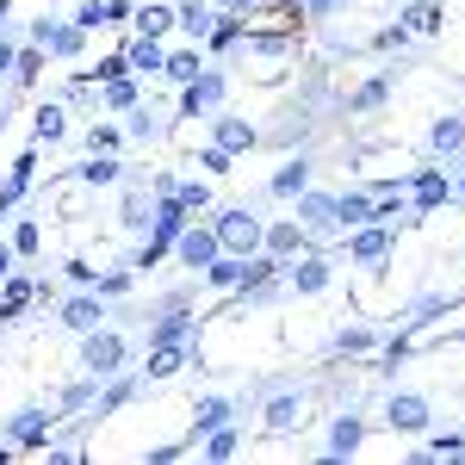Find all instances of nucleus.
Returning <instances> with one entry per match:
<instances>
[{"instance_id": "2eb2a0df", "label": "nucleus", "mask_w": 465, "mask_h": 465, "mask_svg": "<svg viewBox=\"0 0 465 465\" xmlns=\"http://www.w3.org/2000/svg\"><path fill=\"white\" fill-rule=\"evenodd\" d=\"M434 155H460L465 149V118H453V112H447V118H440V124H434Z\"/></svg>"}, {"instance_id": "c756f323", "label": "nucleus", "mask_w": 465, "mask_h": 465, "mask_svg": "<svg viewBox=\"0 0 465 465\" xmlns=\"http://www.w3.org/2000/svg\"><path fill=\"white\" fill-rule=\"evenodd\" d=\"M81 180H87V186H112V180H118V162H112V155H94V162L81 168Z\"/></svg>"}, {"instance_id": "7c9ffc66", "label": "nucleus", "mask_w": 465, "mask_h": 465, "mask_svg": "<svg viewBox=\"0 0 465 465\" xmlns=\"http://www.w3.org/2000/svg\"><path fill=\"white\" fill-rule=\"evenodd\" d=\"M106 106L131 112V106H137V81H124V74H118V81H106Z\"/></svg>"}, {"instance_id": "0eeeda50", "label": "nucleus", "mask_w": 465, "mask_h": 465, "mask_svg": "<svg viewBox=\"0 0 465 465\" xmlns=\"http://www.w3.org/2000/svg\"><path fill=\"white\" fill-rule=\"evenodd\" d=\"M410 193H416V212H434V205L453 199V180L440 174V168H422V174H410Z\"/></svg>"}, {"instance_id": "f03ea898", "label": "nucleus", "mask_w": 465, "mask_h": 465, "mask_svg": "<svg viewBox=\"0 0 465 465\" xmlns=\"http://www.w3.org/2000/svg\"><path fill=\"white\" fill-rule=\"evenodd\" d=\"M217 249L223 254H254L261 249V223L249 212H223L217 217Z\"/></svg>"}, {"instance_id": "4c0bfd02", "label": "nucleus", "mask_w": 465, "mask_h": 465, "mask_svg": "<svg viewBox=\"0 0 465 465\" xmlns=\"http://www.w3.org/2000/svg\"><path fill=\"white\" fill-rule=\"evenodd\" d=\"M440 25V6H416L410 19H403V32H434Z\"/></svg>"}, {"instance_id": "6ab92c4d", "label": "nucleus", "mask_w": 465, "mask_h": 465, "mask_svg": "<svg viewBox=\"0 0 465 465\" xmlns=\"http://www.w3.org/2000/svg\"><path fill=\"white\" fill-rule=\"evenodd\" d=\"M174 19L186 25V37H212V25H217V19L205 13V6H199V0H180V6H174Z\"/></svg>"}, {"instance_id": "37998d69", "label": "nucleus", "mask_w": 465, "mask_h": 465, "mask_svg": "<svg viewBox=\"0 0 465 465\" xmlns=\"http://www.w3.org/2000/svg\"><path fill=\"white\" fill-rule=\"evenodd\" d=\"M223 13H254V0H223Z\"/></svg>"}, {"instance_id": "a18cd8bd", "label": "nucleus", "mask_w": 465, "mask_h": 465, "mask_svg": "<svg viewBox=\"0 0 465 465\" xmlns=\"http://www.w3.org/2000/svg\"><path fill=\"white\" fill-rule=\"evenodd\" d=\"M460 199H465V174H460Z\"/></svg>"}, {"instance_id": "b1692460", "label": "nucleus", "mask_w": 465, "mask_h": 465, "mask_svg": "<svg viewBox=\"0 0 465 465\" xmlns=\"http://www.w3.org/2000/svg\"><path fill=\"white\" fill-rule=\"evenodd\" d=\"M186 329H193V322L180 317V311H168V317L155 322V348H180V341H186Z\"/></svg>"}, {"instance_id": "20e7f679", "label": "nucleus", "mask_w": 465, "mask_h": 465, "mask_svg": "<svg viewBox=\"0 0 465 465\" xmlns=\"http://www.w3.org/2000/svg\"><path fill=\"white\" fill-rule=\"evenodd\" d=\"M174 249H180V261H186V267H199V273H205V267L217 261V230H199V223H186V230L174 236Z\"/></svg>"}, {"instance_id": "39448f33", "label": "nucleus", "mask_w": 465, "mask_h": 465, "mask_svg": "<svg viewBox=\"0 0 465 465\" xmlns=\"http://www.w3.org/2000/svg\"><path fill=\"white\" fill-rule=\"evenodd\" d=\"M385 422H391L397 434H422V429H429V403H422V397H410V391H391Z\"/></svg>"}, {"instance_id": "e433bc0d", "label": "nucleus", "mask_w": 465, "mask_h": 465, "mask_svg": "<svg viewBox=\"0 0 465 465\" xmlns=\"http://www.w3.org/2000/svg\"><path fill=\"white\" fill-rule=\"evenodd\" d=\"M87 149H94V155H112V149H118V131H112V124H94V131H87Z\"/></svg>"}, {"instance_id": "423d86ee", "label": "nucleus", "mask_w": 465, "mask_h": 465, "mask_svg": "<svg viewBox=\"0 0 465 465\" xmlns=\"http://www.w3.org/2000/svg\"><path fill=\"white\" fill-rule=\"evenodd\" d=\"M37 50H50V56H74L81 44H87V25H50V19H37Z\"/></svg>"}, {"instance_id": "79ce46f5", "label": "nucleus", "mask_w": 465, "mask_h": 465, "mask_svg": "<svg viewBox=\"0 0 465 465\" xmlns=\"http://www.w3.org/2000/svg\"><path fill=\"white\" fill-rule=\"evenodd\" d=\"M13 69V44H6V37H0V74Z\"/></svg>"}, {"instance_id": "72a5a7b5", "label": "nucleus", "mask_w": 465, "mask_h": 465, "mask_svg": "<svg viewBox=\"0 0 465 465\" xmlns=\"http://www.w3.org/2000/svg\"><path fill=\"white\" fill-rule=\"evenodd\" d=\"M37 137H44V143H56V137H63V106H44V112H37Z\"/></svg>"}, {"instance_id": "a211bd4d", "label": "nucleus", "mask_w": 465, "mask_h": 465, "mask_svg": "<svg viewBox=\"0 0 465 465\" xmlns=\"http://www.w3.org/2000/svg\"><path fill=\"white\" fill-rule=\"evenodd\" d=\"M304 180H311V168H304V162H286L267 186H273V199H298V193H304Z\"/></svg>"}, {"instance_id": "2f4dec72", "label": "nucleus", "mask_w": 465, "mask_h": 465, "mask_svg": "<svg viewBox=\"0 0 465 465\" xmlns=\"http://www.w3.org/2000/svg\"><path fill=\"white\" fill-rule=\"evenodd\" d=\"M372 348V329H341L335 335V354H366Z\"/></svg>"}, {"instance_id": "4be33fe9", "label": "nucleus", "mask_w": 465, "mask_h": 465, "mask_svg": "<svg viewBox=\"0 0 465 465\" xmlns=\"http://www.w3.org/2000/svg\"><path fill=\"white\" fill-rule=\"evenodd\" d=\"M292 286H298V292H322V286H329V267H322L317 254L298 261V267H292Z\"/></svg>"}, {"instance_id": "ddd939ff", "label": "nucleus", "mask_w": 465, "mask_h": 465, "mask_svg": "<svg viewBox=\"0 0 465 465\" xmlns=\"http://www.w3.org/2000/svg\"><path fill=\"white\" fill-rule=\"evenodd\" d=\"M124 63H131V69H149V74H155L162 63H168V56H162V37H143V32H137V37H131V50H124Z\"/></svg>"}, {"instance_id": "9d476101", "label": "nucleus", "mask_w": 465, "mask_h": 465, "mask_svg": "<svg viewBox=\"0 0 465 465\" xmlns=\"http://www.w3.org/2000/svg\"><path fill=\"white\" fill-rule=\"evenodd\" d=\"M273 280H280V254H254V261L242 254V286L236 292H267Z\"/></svg>"}, {"instance_id": "c9c22d12", "label": "nucleus", "mask_w": 465, "mask_h": 465, "mask_svg": "<svg viewBox=\"0 0 465 465\" xmlns=\"http://www.w3.org/2000/svg\"><path fill=\"white\" fill-rule=\"evenodd\" d=\"M174 199H180V205H186V212H199V205L212 199V186H205V180H186V186H180Z\"/></svg>"}, {"instance_id": "dca6fc26", "label": "nucleus", "mask_w": 465, "mask_h": 465, "mask_svg": "<svg viewBox=\"0 0 465 465\" xmlns=\"http://www.w3.org/2000/svg\"><path fill=\"white\" fill-rule=\"evenodd\" d=\"M44 434H50V416H44V410L13 416V440H19V447H44Z\"/></svg>"}, {"instance_id": "393cba45", "label": "nucleus", "mask_w": 465, "mask_h": 465, "mask_svg": "<svg viewBox=\"0 0 465 465\" xmlns=\"http://www.w3.org/2000/svg\"><path fill=\"white\" fill-rule=\"evenodd\" d=\"M32 298H37L32 280H13V286H6V298H0V317H19V311H25Z\"/></svg>"}, {"instance_id": "6e6552de", "label": "nucleus", "mask_w": 465, "mask_h": 465, "mask_svg": "<svg viewBox=\"0 0 465 465\" xmlns=\"http://www.w3.org/2000/svg\"><path fill=\"white\" fill-rule=\"evenodd\" d=\"M298 223H304V236H329V223H341V217H335V199L298 193Z\"/></svg>"}, {"instance_id": "58836bf2", "label": "nucleus", "mask_w": 465, "mask_h": 465, "mask_svg": "<svg viewBox=\"0 0 465 465\" xmlns=\"http://www.w3.org/2000/svg\"><path fill=\"white\" fill-rule=\"evenodd\" d=\"M37 242H44L37 223H19V230H13V254H37Z\"/></svg>"}, {"instance_id": "5701e85b", "label": "nucleus", "mask_w": 465, "mask_h": 465, "mask_svg": "<svg viewBox=\"0 0 465 465\" xmlns=\"http://www.w3.org/2000/svg\"><path fill=\"white\" fill-rule=\"evenodd\" d=\"M63 322H69V329H100V298H74V304H63Z\"/></svg>"}, {"instance_id": "f257e3e1", "label": "nucleus", "mask_w": 465, "mask_h": 465, "mask_svg": "<svg viewBox=\"0 0 465 465\" xmlns=\"http://www.w3.org/2000/svg\"><path fill=\"white\" fill-rule=\"evenodd\" d=\"M81 360H87V372H118L124 366V335H112V329H87V341H81Z\"/></svg>"}, {"instance_id": "7ed1b4c3", "label": "nucleus", "mask_w": 465, "mask_h": 465, "mask_svg": "<svg viewBox=\"0 0 465 465\" xmlns=\"http://www.w3.org/2000/svg\"><path fill=\"white\" fill-rule=\"evenodd\" d=\"M217 100H223V74H193V81L180 87V112H186V118L217 112Z\"/></svg>"}, {"instance_id": "412c9836", "label": "nucleus", "mask_w": 465, "mask_h": 465, "mask_svg": "<svg viewBox=\"0 0 465 465\" xmlns=\"http://www.w3.org/2000/svg\"><path fill=\"white\" fill-rule=\"evenodd\" d=\"M131 25H137L143 37H162L168 25H174V13H168V6H137V13H131Z\"/></svg>"}, {"instance_id": "a19ab883", "label": "nucleus", "mask_w": 465, "mask_h": 465, "mask_svg": "<svg viewBox=\"0 0 465 465\" xmlns=\"http://www.w3.org/2000/svg\"><path fill=\"white\" fill-rule=\"evenodd\" d=\"M379 100H385V81H366V87L354 94V106H360V112H366V106H379Z\"/></svg>"}, {"instance_id": "ea45409f", "label": "nucleus", "mask_w": 465, "mask_h": 465, "mask_svg": "<svg viewBox=\"0 0 465 465\" xmlns=\"http://www.w3.org/2000/svg\"><path fill=\"white\" fill-rule=\"evenodd\" d=\"M94 286L106 292V298H124V292H131V273H106V280H94Z\"/></svg>"}, {"instance_id": "9b49d317", "label": "nucleus", "mask_w": 465, "mask_h": 465, "mask_svg": "<svg viewBox=\"0 0 465 465\" xmlns=\"http://www.w3.org/2000/svg\"><path fill=\"white\" fill-rule=\"evenodd\" d=\"M261 249L280 254V261H292V254L304 249V223H273V230H261Z\"/></svg>"}, {"instance_id": "473e14b6", "label": "nucleus", "mask_w": 465, "mask_h": 465, "mask_svg": "<svg viewBox=\"0 0 465 465\" xmlns=\"http://www.w3.org/2000/svg\"><path fill=\"white\" fill-rule=\"evenodd\" d=\"M180 360H186L180 348H155V354H149V379H168V372H174Z\"/></svg>"}, {"instance_id": "f704fd0d", "label": "nucleus", "mask_w": 465, "mask_h": 465, "mask_svg": "<svg viewBox=\"0 0 465 465\" xmlns=\"http://www.w3.org/2000/svg\"><path fill=\"white\" fill-rule=\"evenodd\" d=\"M223 416H230V403H223V397H205V403H199V429H205V434H212Z\"/></svg>"}, {"instance_id": "4468645a", "label": "nucleus", "mask_w": 465, "mask_h": 465, "mask_svg": "<svg viewBox=\"0 0 465 465\" xmlns=\"http://www.w3.org/2000/svg\"><path fill=\"white\" fill-rule=\"evenodd\" d=\"M205 280H212L217 292H236V286H242V254H223V249H217V261L205 267Z\"/></svg>"}, {"instance_id": "f8f14e48", "label": "nucleus", "mask_w": 465, "mask_h": 465, "mask_svg": "<svg viewBox=\"0 0 465 465\" xmlns=\"http://www.w3.org/2000/svg\"><path fill=\"white\" fill-rule=\"evenodd\" d=\"M298 416H304V397L280 391L273 403H267V434H292V429H298Z\"/></svg>"}, {"instance_id": "f3484780", "label": "nucleus", "mask_w": 465, "mask_h": 465, "mask_svg": "<svg viewBox=\"0 0 465 465\" xmlns=\"http://www.w3.org/2000/svg\"><path fill=\"white\" fill-rule=\"evenodd\" d=\"M217 149L223 155H236V149H254V131L242 118H217Z\"/></svg>"}, {"instance_id": "a878e982", "label": "nucleus", "mask_w": 465, "mask_h": 465, "mask_svg": "<svg viewBox=\"0 0 465 465\" xmlns=\"http://www.w3.org/2000/svg\"><path fill=\"white\" fill-rule=\"evenodd\" d=\"M354 447H360V416H341L329 434V453H354Z\"/></svg>"}, {"instance_id": "c03bdc74", "label": "nucleus", "mask_w": 465, "mask_h": 465, "mask_svg": "<svg viewBox=\"0 0 465 465\" xmlns=\"http://www.w3.org/2000/svg\"><path fill=\"white\" fill-rule=\"evenodd\" d=\"M6 273H13V249L0 242V280H6Z\"/></svg>"}, {"instance_id": "cd10ccee", "label": "nucleus", "mask_w": 465, "mask_h": 465, "mask_svg": "<svg viewBox=\"0 0 465 465\" xmlns=\"http://www.w3.org/2000/svg\"><path fill=\"white\" fill-rule=\"evenodd\" d=\"M162 69H168V81H180V87H186V81L199 74V50H180V56H168V63H162Z\"/></svg>"}, {"instance_id": "1a4fd4ad", "label": "nucleus", "mask_w": 465, "mask_h": 465, "mask_svg": "<svg viewBox=\"0 0 465 465\" xmlns=\"http://www.w3.org/2000/svg\"><path fill=\"white\" fill-rule=\"evenodd\" d=\"M385 249H391V230H385V217H372V223H360V236L348 242V254H354V261H379Z\"/></svg>"}, {"instance_id": "aec40b11", "label": "nucleus", "mask_w": 465, "mask_h": 465, "mask_svg": "<svg viewBox=\"0 0 465 465\" xmlns=\"http://www.w3.org/2000/svg\"><path fill=\"white\" fill-rule=\"evenodd\" d=\"M335 217H341V230H348V223H372L379 205H366L360 193H341V199H335Z\"/></svg>"}, {"instance_id": "bb28decb", "label": "nucleus", "mask_w": 465, "mask_h": 465, "mask_svg": "<svg viewBox=\"0 0 465 465\" xmlns=\"http://www.w3.org/2000/svg\"><path fill=\"white\" fill-rule=\"evenodd\" d=\"M25 186H32V162H19V174H13L6 186H0V212H13V205L25 199Z\"/></svg>"}, {"instance_id": "c85d7f7f", "label": "nucleus", "mask_w": 465, "mask_h": 465, "mask_svg": "<svg viewBox=\"0 0 465 465\" xmlns=\"http://www.w3.org/2000/svg\"><path fill=\"white\" fill-rule=\"evenodd\" d=\"M236 447H242V434H236V429H223V422H217L212 440H205V453H212V460H230Z\"/></svg>"}]
</instances>
